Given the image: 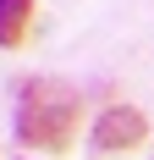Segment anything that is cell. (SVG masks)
<instances>
[{
	"mask_svg": "<svg viewBox=\"0 0 154 160\" xmlns=\"http://www.w3.org/2000/svg\"><path fill=\"white\" fill-rule=\"evenodd\" d=\"M77 122H83V99H77V88H66V83H55V78L22 83L11 127H17V138H22L28 149H44V155L77 149Z\"/></svg>",
	"mask_w": 154,
	"mask_h": 160,
	"instance_id": "6da1fadb",
	"label": "cell"
},
{
	"mask_svg": "<svg viewBox=\"0 0 154 160\" xmlns=\"http://www.w3.org/2000/svg\"><path fill=\"white\" fill-rule=\"evenodd\" d=\"M143 138H149V116L138 105H105L94 116V127H88V149L94 155H132Z\"/></svg>",
	"mask_w": 154,
	"mask_h": 160,
	"instance_id": "7a4b0ae2",
	"label": "cell"
},
{
	"mask_svg": "<svg viewBox=\"0 0 154 160\" xmlns=\"http://www.w3.org/2000/svg\"><path fill=\"white\" fill-rule=\"evenodd\" d=\"M33 0H0V50H17L33 28Z\"/></svg>",
	"mask_w": 154,
	"mask_h": 160,
	"instance_id": "3957f363",
	"label": "cell"
},
{
	"mask_svg": "<svg viewBox=\"0 0 154 160\" xmlns=\"http://www.w3.org/2000/svg\"><path fill=\"white\" fill-rule=\"evenodd\" d=\"M22 160H33V155H22Z\"/></svg>",
	"mask_w": 154,
	"mask_h": 160,
	"instance_id": "277c9868",
	"label": "cell"
}]
</instances>
